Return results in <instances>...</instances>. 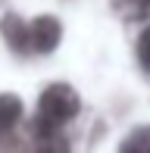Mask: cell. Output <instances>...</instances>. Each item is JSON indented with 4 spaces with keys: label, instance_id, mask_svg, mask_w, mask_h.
<instances>
[{
    "label": "cell",
    "instance_id": "6da1fadb",
    "mask_svg": "<svg viewBox=\"0 0 150 153\" xmlns=\"http://www.w3.org/2000/svg\"><path fill=\"white\" fill-rule=\"evenodd\" d=\"M75 113H78L75 91L69 85H50L38 100V131H41V137H53Z\"/></svg>",
    "mask_w": 150,
    "mask_h": 153
},
{
    "label": "cell",
    "instance_id": "7a4b0ae2",
    "mask_svg": "<svg viewBox=\"0 0 150 153\" xmlns=\"http://www.w3.org/2000/svg\"><path fill=\"white\" fill-rule=\"evenodd\" d=\"M19 28H22V41H28V50H38V53L53 50L59 44V34H63L56 19H35L28 28L25 25H19Z\"/></svg>",
    "mask_w": 150,
    "mask_h": 153
},
{
    "label": "cell",
    "instance_id": "3957f363",
    "mask_svg": "<svg viewBox=\"0 0 150 153\" xmlns=\"http://www.w3.org/2000/svg\"><path fill=\"white\" fill-rule=\"evenodd\" d=\"M19 119H22V100L13 94H3L0 97V131H10Z\"/></svg>",
    "mask_w": 150,
    "mask_h": 153
},
{
    "label": "cell",
    "instance_id": "277c9868",
    "mask_svg": "<svg viewBox=\"0 0 150 153\" xmlns=\"http://www.w3.org/2000/svg\"><path fill=\"white\" fill-rule=\"evenodd\" d=\"M119 153H150V134H144V131H138L134 137H128L125 144H122Z\"/></svg>",
    "mask_w": 150,
    "mask_h": 153
},
{
    "label": "cell",
    "instance_id": "5b68a950",
    "mask_svg": "<svg viewBox=\"0 0 150 153\" xmlns=\"http://www.w3.org/2000/svg\"><path fill=\"white\" fill-rule=\"evenodd\" d=\"M138 56H141V66L150 72V28L141 31V41H138Z\"/></svg>",
    "mask_w": 150,
    "mask_h": 153
},
{
    "label": "cell",
    "instance_id": "8992f818",
    "mask_svg": "<svg viewBox=\"0 0 150 153\" xmlns=\"http://www.w3.org/2000/svg\"><path fill=\"white\" fill-rule=\"evenodd\" d=\"M35 153H69V147H66L63 141H47L44 147H38Z\"/></svg>",
    "mask_w": 150,
    "mask_h": 153
}]
</instances>
